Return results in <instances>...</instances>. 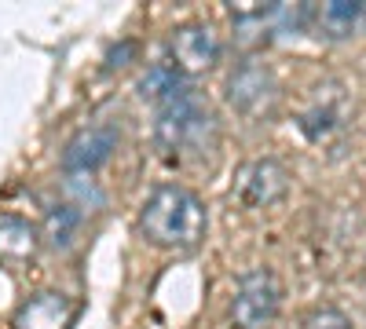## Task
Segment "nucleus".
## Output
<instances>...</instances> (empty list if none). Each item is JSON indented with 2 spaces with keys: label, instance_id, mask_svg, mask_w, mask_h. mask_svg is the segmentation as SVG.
Instances as JSON below:
<instances>
[{
  "label": "nucleus",
  "instance_id": "15",
  "mask_svg": "<svg viewBox=\"0 0 366 329\" xmlns=\"http://www.w3.org/2000/svg\"><path fill=\"white\" fill-rule=\"evenodd\" d=\"M129 55H136V41H125L121 48H110V55H107V70L125 66V59H129Z\"/></svg>",
  "mask_w": 366,
  "mask_h": 329
},
{
  "label": "nucleus",
  "instance_id": "6",
  "mask_svg": "<svg viewBox=\"0 0 366 329\" xmlns=\"http://www.w3.org/2000/svg\"><path fill=\"white\" fill-rule=\"evenodd\" d=\"M169 55H172V66L183 77H198L205 70H212L224 55V44L217 37V29L205 26V22H183L172 29L169 37Z\"/></svg>",
  "mask_w": 366,
  "mask_h": 329
},
{
  "label": "nucleus",
  "instance_id": "2",
  "mask_svg": "<svg viewBox=\"0 0 366 329\" xmlns=\"http://www.w3.org/2000/svg\"><path fill=\"white\" fill-rule=\"evenodd\" d=\"M212 139H217V117L191 81L158 103L154 143L162 154H205Z\"/></svg>",
  "mask_w": 366,
  "mask_h": 329
},
{
  "label": "nucleus",
  "instance_id": "3",
  "mask_svg": "<svg viewBox=\"0 0 366 329\" xmlns=\"http://www.w3.org/2000/svg\"><path fill=\"white\" fill-rule=\"evenodd\" d=\"M224 99L249 121H264L279 106V77L260 59H242L224 81Z\"/></svg>",
  "mask_w": 366,
  "mask_h": 329
},
{
  "label": "nucleus",
  "instance_id": "12",
  "mask_svg": "<svg viewBox=\"0 0 366 329\" xmlns=\"http://www.w3.org/2000/svg\"><path fill=\"white\" fill-rule=\"evenodd\" d=\"M37 246H41V227L15 213H0V260L22 263L37 253Z\"/></svg>",
  "mask_w": 366,
  "mask_h": 329
},
{
  "label": "nucleus",
  "instance_id": "13",
  "mask_svg": "<svg viewBox=\"0 0 366 329\" xmlns=\"http://www.w3.org/2000/svg\"><path fill=\"white\" fill-rule=\"evenodd\" d=\"M183 84H187V81H183V74L172 66V59H169V63H154V66L139 77V96H143L147 103L158 106V103H165L176 88H183Z\"/></svg>",
  "mask_w": 366,
  "mask_h": 329
},
{
  "label": "nucleus",
  "instance_id": "4",
  "mask_svg": "<svg viewBox=\"0 0 366 329\" xmlns=\"http://www.w3.org/2000/svg\"><path fill=\"white\" fill-rule=\"evenodd\" d=\"M282 308V285L267 267H253L234 282L231 325L234 329H267Z\"/></svg>",
  "mask_w": 366,
  "mask_h": 329
},
{
  "label": "nucleus",
  "instance_id": "11",
  "mask_svg": "<svg viewBox=\"0 0 366 329\" xmlns=\"http://www.w3.org/2000/svg\"><path fill=\"white\" fill-rule=\"evenodd\" d=\"M359 22H366V4H355V0H330V4L312 8V29L326 41L352 37Z\"/></svg>",
  "mask_w": 366,
  "mask_h": 329
},
{
  "label": "nucleus",
  "instance_id": "5",
  "mask_svg": "<svg viewBox=\"0 0 366 329\" xmlns=\"http://www.w3.org/2000/svg\"><path fill=\"white\" fill-rule=\"evenodd\" d=\"M290 191V172L282 161L274 158H253L234 172L231 198L246 208H267L274 201H282Z\"/></svg>",
  "mask_w": 366,
  "mask_h": 329
},
{
  "label": "nucleus",
  "instance_id": "10",
  "mask_svg": "<svg viewBox=\"0 0 366 329\" xmlns=\"http://www.w3.org/2000/svg\"><path fill=\"white\" fill-rule=\"evenodd\" d=\"M81 223H84L81 205H74V201H51L44 208V216H41V242L48 249H55V253H66L77 242Z\"/></svg>",
  "mask_w": 366,
  "mask_h": 329
},
{
  "label": "nucleus",
  "instance_id": "9",
  "mask_svg": "<svg viewBox=\"0 0 366 329\" xmlns=\"http://www.w3.org/2000/svg\"><path fill=\"white\" fill-rule=\"evenodd\" d=\"M77 308L70 296L63 293H37L34 300H26L19 318H15V329H70Z\"/></svg>",
  "mask_w": 366,
  "mask_h": 329
},
{
  "label": "nucleus",
  "instance_id": "7",
  "mask_svg": "<svg viewBox=\"0 0 366 329\" xmlns=\"http://www.w3.org/2000/svg\"><path fill=\"white\" fill-rule=\"evenodd\" d=\"M117 125L110 121H96V125H84L81 132H74L63 146V158H59V165H63L66 176H92L99 165L110 161V154L117 151Z\"/></svg>",
  "mask_w": 366,
  "mask_h": 329
},
{
  "label": "nucleus",
  "instance_id": "1",
  "mask_svg": "<svg viewBox=\"0 0 366 329\" xmlns=\"http://www.w3.org/2000/svg\"><path fill=\"white\" fill-rule=\"evenodd\" d=\"M139 231L154 249H194L209 231L205 201L179 183H162L139 208Z\"/></svg>",
  "mask_w": 366,
  "mask_h": 329
},
{
  "label": "nucleus",
  "instance_id": "8",
  "mask_svg": "<svg viewBox=\"0 0 366 329\" xmlns=\"http://www.w3.org/2000/svg\"><path fill=\"white\" fill-rule=\"evenodd\" d=\"M300 132L308 136L312 143H330L333 136H341L348 125V99H345V88L337 84H326L315 92V99L300 110Z\"/></svg>",
  "mask_w": 366,
  "mask_h": 329
},
{
  "label": "nucleus",
  "instance_id": "14",
  "mask_svg": "<svg viewBox=\"0 0 366 329\" xmlns=\"http://www.w3.org/2000/svg\"><path fill=\"white\" fill-rule=\"evenodd\" d=\"M300 329H352V318L341 308H315L300 322Z\"/></svg>",
  "mask_w": 366,
  "mask_h": 329
}]
</instances>
